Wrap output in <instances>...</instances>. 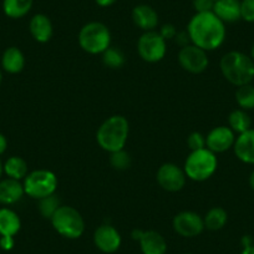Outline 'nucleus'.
Listing matches in <instances>:
<instances>
[{"label": "nucleus", "mask_w": 254, "mask_h": 254, "mask_svg": "<svg viewBox=\"0 0 254 254\" xmlns=\"http://www.w3.org/2000/svg\"><path fill=\"white\" fill-rule=\"evenodd\" d=\"M233 151L241 162L254 165V128L237 135Z\"/></svg>", "instance_id": "f3484780"}, {"label": "nucleus", "mask_w": 254, "mask_h": 254, "mask_svg": "<svg viewBox=\"0 0 254 254\" xmlns=\"http://www.w3.org/2000/svg\"><path fill=\"white\" fill-rule=\"evenodd\" d=\"M228 127L236 135L246 132L252 128V119L248 111L242 109L233 110L228 116Z\"/></svg>", "instance_id": "b1692460"}, {"label": "nucleus", "mask_w": 254, "mask_h": 254, "mask_svg": "<svg viewBox=\"0 0 254 254\" xmlns=\"http://www.w3.org/2000/svg\"><path fill=\"white\" fill-rule=\"evenodd\" d=\"M192 5L196 13H207V11L213 10L214 3L212 0H193Z\"/></svg>", "instance_id": "2f4dec72"}, {"label": "nucleus", "mask_w": 254, "mask_h": 254, "mask_svg": "<svg viewBox=\"0 0 254 254\" xmlns=\"http://www.w3.org/2000/svg\"><path fill=\"white\" fill-rule=\"evenodd\" d=\"M249 56H251L252 60L254 61V44H253V45H252V48H251V54H249Z\"/></svg>", "instance_id": "ea45409f"}, {"label": "nucleus", "mask_w": 254, "mask_h": 254, "mask_svg": "<svg viewBox=\"0 0 254 254\" xmlns=\"http://www.w3.org/2000/svg\"><path fill=\"white\" fill-rule=\"evenodd\" d=\"M178 63L185 71L190 74H202L208 67L207 51L193 44L182 46L178 53Z\"/></svg>", "instance_id": "1a4fd4ad"}, {"label": "nucleus", "mask_w": 254, "mask_h": 254, "mask_svg": "<svg viewBox=\"0 0 254 254\" xmlns=\"http://www.w3.org/2000/svg\"><path fill=\"white\" fill-rule=\"evenodd\" d=\"M219 67L224 79L237 87L252 84L254 80V61L242 51L233 50L224 54Z\"/></svg>", "instance_id": "f03ea898"}, {"label": "nucleus", "mask_w": 254, "mask_h": 254, "mask_svg": "<svg viewBox=\"0 0 254 254\" xmlns=\"http://www.w3.org/2000/svg\"><path fill=\"white\" fill-rule=\"evenodd\" d=\"M6 148H8V140L3 133H0V156L5 152Z\"/></svg>", "instance_id": "f704fd0d"}, {"label": "nucleus", "mask_w": 254, "mask_h": 254, "mask_svg": "<svg viewBox=\"0 0 254 254\" xmlns=\"http://www.w3.org/2000/svg\"><path fill=\"white\" fill-rule=\"evenodd\" d=\"M132 21L137 28L143 31L156 30L158 25V14L155 9L147 4H138L132 9Z\"/></svg>", "instance_id": "2eb2a0df"}, {"label": "nucleus", "mask_w": 254, "mask_h": 254, "mask_svg": "<svg viewBox=\"0 0 254 254\" xmlns=\"http://www.w3.org/2000/svg\"><path fill=\"white\" fill-rule=\"evenodd\" d=\"M130 133V124L122 115H114L105 120L96 132V141L100 147L112 153L124 150Z\"/></svg>", "instance_id": "7ed1b4c3"}, {"label": "nucleus", "mask_w": 254, "mask_h": 254, "mask_svg": "<svg viewBox=\"0 0 254 254\" xmlns=\"http://www.w3.org/2000/svg\"><path fill=\"white\" fill-rule=\"evenodd\" d=\"M241 254H254V244H252V246H248V247H244Z\"/></svg>", "instance_id": "e433bc0d"}, {"label": "nucleus", "mask_w": 254, "mask_h": 254, "mask_svg": "<svg viewBox=\"0 0 254 254\" xmlns=\"http://www.w3.org/2000/svg\"><path fill=\"white\" fill-rule=\"evenodd\" d=\"M117 0H95V3L97 4L101 8H109V6H112Z\"/></svg>", "instance_id": "c9c22d12"}, {"label": "nucleus", "mask_w": 254, "mask_h": 254, "mask_svg": "<svg viewBox=\"0 0 254 254\" xmlns=\"http://www.w3.org/2000/svg\"><path fill=\"white\" fill-rule=\"evenodd\" d=\"M137 53L146 63H158L163 60L167 53V41L158 31H143L137 40Z\"/></svg>", "instance_id": "6e6552de"}, {"label": "nucleus", "mask_w": 254, "mask_h": 254, "mask_svg": "<svg viewBox=\"0 0 254 254\" xmlns=\"http://www.w3.org/2000/svg\"><path fill=\"white\" fill-rule=\"evenodd\" d=\"M21 228V221L18 213L8 207L0 208V236L15 237Z\"/></svg>", "instance_id": "412c9836"}, {"label": "nucleus", "mask_w": 254, "mask_h": 254, "mask_svg": "<svg viewBox=\"0 0 254 254\" xmlns=\"http://www.w3.org/2000/svg\"><path fill=\"white\" fill-rule=\"evenodd\" d=\"M187 146L190 151H197L206 148V136L201 132H192L187 137Z\"/></svg>", "instance_id": "c756f323"}, {"label": "nucleus", "mask_w": 254, "mask_h": 254, "mask_svg": "<svg viewBox=\"0 0 254 254\" xmlns=\"http://www.w3.org/2000/svg\"><path fill=\"white\" fill-rule=\"evenodd\" d=\"M212 1H213V3H216V1H217V0H212Z\"/></svg>", "instance_id": "79ce46f5"}, {"label": "nucleus", "mask_w": 254, "mask_h": 254, "mask_svg": "<svg viewBox=\"0 0 254 254\" xmlns=\"http://www.w3.org/2000/svg\"><path fill=\"white\" fill-rule=\"evenodd\" d=\"M34 0H3V11L8 18L21 19L30 13Z\"/></svg>", "instance_id": "4be33fe9"}, {"label": "nucleus", "mask_w": 254, "mask_h": 254, "mask_svg": "<svg viewBox=\"0 0 254 254\" xmlns=\"http://www.w3.org/2000/svg\"><path fill=\"white\" fill-rule=\"evenodd\" d=\"M172 227L178 236L194 238L204 231L203 217L193 211H182L173 217Z\"/></svg>", "instance_id": "9b49d317"}, {"label": "nucleus", "mask_w": 254, "mask_h": 254, "mask_svg": "<svg viewBox=\"0 0 254 254\" xmlns=\"http://www.w3.org/2000/svg\"><path fill=\"white\" fill-rule=\"evenodd\" d=\"M1 81H3V72L0 70V84H1Z\"/></svg>", "instance_id": "a19ab883"}, {"label": "nucleus", "mask_w": 254, "mask_h": 254, "mask_svg": "<svg viewBox=\"0 0 254 254\" xmlns=\"http://www.w3.org/2000/svg\"><path fill=\"white\" fill-rule=\"evenodd\" d=\"M132 238L138 241L142 254H166L167 252V242L165 237L156 231L135 229L132 232Z\"/></svg>", "instance_id": "4468645a"}, {"label": "nucleus", "mask_w": 254, "mask_h": 254, "mask_svg": "<svg viewBox=\"0 0 254 254\" xmlns=\"http://www.w3.org/2000/svg\"><path fill=\"white\" fill-rule=\"evenodd\" d=\"M4 173V163L1 162V160H0V180H1V176H3Z\"/></svg>", "instance_id": "58836bf2"}, {"label": "nucleus", "mask_w": 254, "mask_h": 254, "mask_svg": "<svg viewBox=\"0 0 254 254\" xmlns=\"http://www.w3.org/2000/svg\"><path fill=\"white\" fill-rule=\"evenodd\" d=\"M236 102L239 109L251 111L254 110V86L252 84L237 87Z\"/></svg>", "instance_id": "bb28decb"}, {"label": "nucleus", "mask_w": 254, "mask_h": 254, "mask_svg": "<svg viewBox=\"0 0 254 254\" xmlns=\"http://www.w3.org/2000/svg\"><path fill=\"white\" fill-rule=\"evenodd\" d=\"M187 34L190 44L204 51L217 50L226 40V24L213 13H196L187 25Z\"/></svg>", "instance_id": "f257e3e1"}, {"label": "nucleus", "mask_w": 254, "mask_h": 254, "mask_svg": "<svg viewBox=\"0 0 254 254\" xmlns=\"http://www.w3.org/2000/svg\"><path fill=\"white\" fill-rule=\"evenodd\" d=\"M217 167H218V160L216 153L206 147L202 150L190 151L185 161L183 170L187 178H190V181L203 182L209 180L216 173Z\"/></svg>", "instance_id": "20e7f679"}, {"label": "nucleus", "mask_w": 254, "mask_h": 254, "mask_svg": "<svg viewBox=\"0 0 254 254\" xmlns=\"http://www.w3.org/2000/svg\"><path fill=\"white\" fill-rule=\"evenodd\" d=\"M77 41L85 53L100 55L111 46V31L101 21H90L80 29Z\"/></svg>", "instance_id": "39448f33"}, {"label": "nucleus", "mask_w": 254, "mask_h": 254, "mask_svg": "<svg viewBox=\"0 0 254 254\" xmlns=\"http://www.w3.org/2000/svg\"><path fill=\"white\" fill-rule=\"evenodd\" d=\"M185 254H190V253H185Z\"/></svg>", "instance_id": "37998d69"}, {"label": "nucleus", "mask_w": 254, "mask_h": 254, "mask_svg": "<svg viewBox=\"0 0 254 254\" xmlns=\"http://www.w3.org/2000/svg\"><path fill=\"white\" fill-rule=\"evenodd\" d=\"M110 163H111V166L115 170L125 171L127 170V168H130L131 157L124 148V150L110 153Z\"/></svg>", "instance_id": "c85d7f7f"}, {"label": "nucleus", "mask_w": 254, "mask_h": 254, "mask_svg": "<svg viewBox=\"0 0 254 254\" xmlns=\"http://www.w3.org/2000/svg\"><path fill=\"white\" fill-rule=\"evenodd\" d=\"M59 181L55 173L49 170H35L28 173L23 180L25 194L33 199H41L44 197L55 194Z\"/></svg>", "instance_id": "0eeeda50"}, {"label": "nucleus", "mask_w": 254, "mask_h": 254, "mask_svg": "<svg viewBox=\"0 0 254 254\" xmlns=\"http://www.w3.org/2000/svg\"><path fill=\"white\" fill-rule=\"evenodd\" d=\"M242 20L254 23V0H241Z\"/></svg>", "instance_id": "7c9ffc66"}, {"label": "nucleus", "mask_w": 254, "mask_h": 254, "mask_svg": "<svg viewBox=\"0 0 254 254\" xmlns=\"http://www.w3.org/2000/svg\"><path fill=\"white\" fill-rule=\"evenodd\" d=\"M213 11L224 24H232L241 20V0H217Z\"/></svg>", "instance_id": "6ab92c4d"}, {"label": "nucleus", "mask_w": 254, "mask_h": 254, "mask_svg": "<svg viewBox=\"0 0 254 254\" xmlns=\"http://www.w3.org/2000/svg\"><path fill=\"white\" fill-rule=\"evenodd\" d=\"M102 55V63L109 69H121L126 63V58L121 49L115 48V46H110L109 49L101 54Z\"/></svg>", "instance_id": "a878e982"}, {"label": "nucleus", "mask_w": 254, "mask_h": 254, "mask_svg": "<svg viewBox=\"0 0 254 254\" xmlns=\"http://www.w3.org/2000/svg\"><path fill=\"white\" fill-rule=\"evenodd\" d=\"M4 173L9 178L23 181L28 176V163L20 156H11L4 162Z\"/></svg>", "instance_id": "5701e85b"}, {"label": "nucleus", "mask_w": 254, "mask_h": 254, "mask_svg": "<svg viewBox=\"0 0 254 254\" xmlns=\"http://www.w3.org/2000/svg\"><path fill=\"white\" fill-rule=\"evenodd\" d=\"M15 246V241H14V237H0V248L3 251H11Z\"/></svg>", "instance_id": "72a5a7b5"}, {"label": "nucleus", "mask_w": 254, "mask_h": 254, "mask_svg": "<svg viewBox=\"0 0 254 254\" xmlns=\"http://www.w3.org/2000/svg\"><path fill=\"white\" fill-rule=\"evenodd\" d=\"M248 183H249V187L252 188V190H254V171L251 173V175H249Z\"/></svg>", "instance_id": "4c0bfd02"}, {"label": "nucleus", "mask_w": 254, "mask_h": 254, "mask_svg": "<svg viewBox=\"0 0 254 254\" xmlns=\"http://www.w3.org/2000/svg\"><path fill=\"white\" fill-rule=\"evenodd\" d=\"M158 33H160L161 36H162V38L167 41V40H172V39H175L178 31L173 24H163L162 28L160 29V31H158Z\"/></svg>", "instance_id": "473e14b6"}, {"label": "nucleus", "mask_w": 254, "mask_h": 254, "mask_svg": "<svg viewBox=\"0 0 254 254\" xmlns=\"http://www.w3.org/2000/svg\"><path fill=\"white\" fill-rule=\"evenodd\" d=\"M204 228L208 231H221L228 222V213L222 207H212L203 217Z\"/></svg>", "instance_id": "393cba45"}, {"label": "nucleus", "mask_w": 254, "mask_h": 254, "mask_svg": "<svg viewBox=\"0 0 254 254\" xmlns=\"http://www.w3.org/2000/svg\"><path fill=\"white\" fill-rule=\"evenodd\" d=\"M156 180L160 187L167 192H180L187 181L185 170L176 163L167 162L160 166L156 173Z\"/></svg>", "instance_id": "9d476101"}, {"label": "nucleus", "mask_w": 254, "mask_h": 254, "mask_svg": "<svg viewBox=\"0 0 254 254\" xmlns=\"http://www.w3.org/2000/svg\"><path fill=\"white\" fill-rule=\"evenodd\" d=\"M237 135L228 126H217L206 136V147L213 153H223L233 148Z\"/></svg>", "instance_id": "ddd939ff"}, {"label": "nucleus", "mask_w": 254, "mask_h": 254, "mask_svg": "<svg viewBox=\"0 0 254 254\" xmlns=\"http://www.w3.org/2000/svg\"><path fill=\"white\" fill-rule=\"evenodd\" d=\"M29 31L35 41L45 44L51 40L54 34V26L50 18L45 14H35L29 21Z\"/></svg>", "instance_id": "dca6fc26"}, {"label": "nucleus", "mask_w": 254, "mask_h": 254, "mask_svg": "<svg viewBox=\"0 0 254 254\" xmlns=\"http://www.w3.org/2000/svg\"><path fill=\"white\" fill-rule=\"evenodd\" d=\"M61 206L60 199L56 197V194H51V196L44 197V198L39 199V212H40L41 216L44 218L51 219V217L54 216L56 211L59 209V207Z\"/></svg>", "instance_id": "cd10ccee"}, {"label": "nucleus", "mask_w": 254, "mask_h": 254, "mask_svg": "<svg viewBox=\"0 0 254 254\" xmlns=\"http://www.w3.org/2000/svg\"><path fill=\"white\" fill-rule=\"evenodd\" d=\"M24 194L25 190L21 181L9 177L5 180H0V204L11 206L18 203Z\"/></svg>", "instance_id": "a211bd4d"}, {"label": "nucleus", "mask_w": 254, "mask_h": 254, "mask_svg": "<svg viewBox=\"0 0 254 254\" xmlns=\"http://www.w3.org/2000/svg\"><path fill=\"white\" fill-rule=\"evenodd\" d=\"M122 238L120 232L109 223L101 224L94 232V244L100 252L112 254L121 247Z\"/></svg>", "instance_id": "f8f14e48"}, {"label": "nucleus", "mask_w": 254, "mask_h": 254, "mask_svg": "<svg viewBox=\"0 0 254 254\" xmlns=\"http://www.w3.org/2000/svg\"><path fill=\"white\" fill-rule=\"evenodd\" d=\"M53 228L61 237L67 239H77L84 234L85 221L76 208L61 204L50 219Z\"/></svg>", "instance_id": "423d86ee"}, {"label": "nucleus", "mask_w": 254, "mask_h": 254, "mask_svg": "<svg viewBox=\"0 0 254 254\" xmlns=\"http://www.w3.org/2000/svg\"><path fill=\"white\" fill-rule=\"evenodd\" d=\"M1 67L9 74H19L25 67V56L23 51L16 46H10L6 49L1 56Z\"/></svg>", "instance_id": "aec40b11"}]
</instances>
